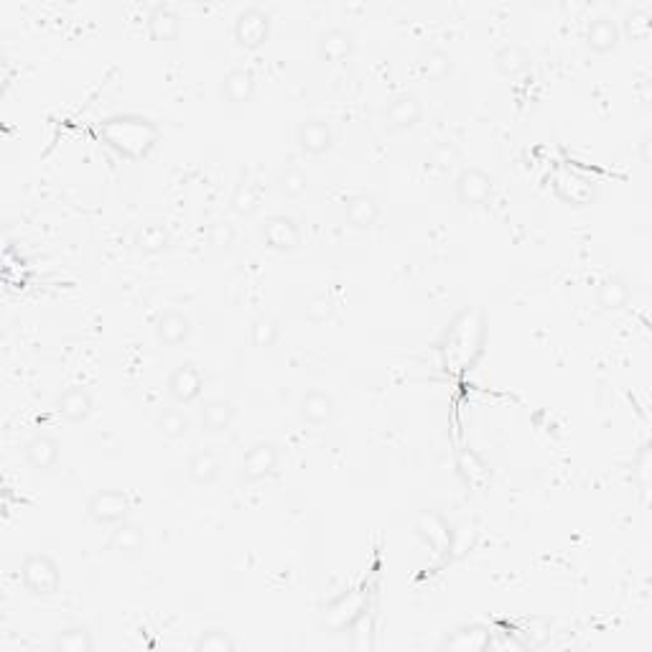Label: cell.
<instances>
[{"instance_id":"1","label":"cell","mask_w":652,"mask_h":652,"mask_svg":"<svg viewBox=\"0 0 652 652\" xmlns=\"http://www.w3.org/2000/svg\"><path fill=\"white\" fill-rule=\"evenodd\" d=\"M105 138L112 148H117L126 156H143L151 145L159 141V127L145 117L126 115V117H112L108 126L102 127Z\"/></svg>"},{"instance_id":"2","label":"cell","mask_w":652,"mask_h":652,"mask_svg":"<svg viewBox=\"0 0 652 652\" xmlns=\"http://www.w3.org/2000/svg\"><path fill=\"white\" fill-rule=\"evenodd\" d=\"M21 581L29 594L33 596H51L59 591L62 584V573L57 561L47 553H31V556L23 558L21 563Z\"/></svg>"},{"instance_id":"3","label":"cell","mask_w":652,"mask_h":652,"mask_svg":"<svg viewBox=\"0 0 652 652\" xmlns=\"http://www.w3.org/2000/svg\"><path fill=\"white\" fill-rule=\"evenodd\" d=\"M271 36V16L257 8L250 5L245 11H239L235 18V41L242 48H260Z\"/></svg>"},{"instance_id":"4","label":"cell","mask_w":652,"mask_h":652,"mask_svg":"<svg viewBox=\"0 0 652 652\" xmlns=\"http://www.w3.org/2000/svg\"><path fill=\"white\" fill-rule=\"evenodd\" d=\"M127 509H130L127 494L115 492V490H100L87 502L90 517L95 523H100V526H117V523H123L127 517Z\"/></svg>"},{"instance_id":"5","label":"cell","mask_w":652,"mask_h":652,"mask_svg":"<svg viewBox=\"0 0 652 652\" xmlns=\"http://www.w3.org/2000/svg\"><path fill=\"white\" fill-rule=\"evenodd\" d=\"M263 239L275 253H293L301 248V227L293 217L286 214H273L263 224Z\"/></svg>"},{"instance_id":"6","label":"cell","mask_w":652,"mask_h":652,"mask_svg":"<svg viewBox=\"0 0 652 652\" xmlns=\"http://www.w3.org/2000/svg\"><path fill=\"white\" fill-rule=\"evenodd\" d=\"M456 196L464 207H484L492 199V178L477 166L456 176Z\"/></svg>"},{"instance_id":"7","label":"cell","mask_w":652,"mask_h":652,"mask_svg":"<svg viewBox=\"0 0 652 652\" xmlns=\"http://www.w3.org/2000/svg\"><path fill=\"white\" fill-rule=\"evenodd\" d=\"M278 459H281L278 446L271 444V441H257V444L248 448L239 474H242L245 482H260V479L273 474V469L278 466Z\"/></svg>"},{"instance_id":"8","label":"cell","mask_w":652,"mask_h":652,"mask_svg":"<svg viewBox=\"0 0 652 652\" xmlns=\"http://www.w3.org/2000/svg\"><path fill=\"white\" fill-rule=\"evenodd\" d=\"M296 143H299V148L306 156H324L335 143V133H332V127H329L326 120L309 117L296 130Z\"/></svg>"},{"instance_id":"9","label":"cell","mask_w":652,"mask_h":652,"mask_svg":"<svg viewBox=\"0 0 652 652\" xmlns=\"http://www.w3.org/2000/svg\"><path fill=\"white\" fill-rule=\"evenodd\" d=\"M202 390H204V378H202V372L194 365L176 367L174 372H171V378H169V393L181 405L194 403V400L202 396Z\"/></svg>"},{"instance_id":"10","label":"cell","mask_w":652,"mask_h":652,"mask_svg":"<svg viewBox=\"0 0 652 652\" xmlns=\"http://www.w3.org/2000/svg\"><path fill=\"white\" fill-rule=\"evenodd\" d=\"M490 645H492V632L482 624H469L446 637L441 648L456 652H484L490 650Z\"/></svg>"},{"instance_id":"11","label":"cell","mask_w":652,"mask_h":652,"mask_svg":"<svg viewBox=\"0 0 652 652\" xmlns=\"http://www.w3.org/2000/svg\"><path fill=\"white\" fill-rule=\"evenodd\" d=\"M344 217L357 230L375 227L378 220H380V204L369 194H352V196L344 199Z\"/></svg>"},{"instance_id":"12","label":"cell","mask_w":652,"mask_h":652,"mask_svg":"<svg viewBox=\"0 0 652 652\" xmlns=\"http://www.w3.org/2000/svg\"><path fill=\"white\" fill-rule=\"evenodd\" d=\"M92 396L80 387V385H74V387H66L62 396L57 398V411L62 415L64 421H69V423H82V421H87L90 413H92Z\"/></svg>"},{"instance_id":"13","label":"cell","mask_w":652,"mask_h":652,"mask_svg":"<svg viewBox=\"0 0 652 652\" xmlns=\"http://www.w3.org/2000/svg\"><path fill=\"white\" fill-rule=\"evenodd\" d=\"M620 26L609 16H596L587 29V47L594 54H609L620 47Z\"/></svg>"},{"instance_id":"14","label":"cell","mask_w":652,"mask_h":652,"mask_svg":"<svg viewBox=\"0 0 652 652\" xmlns=\"http://www.w3.org/2000/svg\"><path fill=\"white\" fill-rule=\"evenodd\" d=\"M191 335V321L181 311H166L156 321V339L163 347H178Z\"/></svg>"},{"instance_id":"15","label":"cell","mask_w":652,"mask_h":652,"mask_svg":"<svg viewBox=\"0 0 652 652\" xmlns=\"http://www.w3.org/2000/svg\"><path fill=\"white\" fill-rule=\"evenodd\" d=\"M301 418L309 426H324L329 423L336 413V403L329 393L324 390H309L301 398Z\"/></svg>"},{"instance_id":"16","label":"cell","mask_w":652,"mask_h":652,"mask_svg":"<svg viewBox=\"0 0 652 652\" xmlns=\"http://www.w3.org/2000/svg\"><path fill=\"white\" fill-rule=\"evenodd\" d=\"M352 33L344 31V29H329V31L321 33L318 39V59L324 64H339L344 62L347 57L352 54Z\"/></svg>"},{"instance_id":"17","label":"cell","mask_w":652,"mask_h":652,"mask_svg":"<svg viewBox=\"0 0 652 652\" xmlns=\"http://www.w3.org/2000/svg\"><path fill=\"white\" fill-rule=\"evenodd\" d=\"M148 33L153 41H163V44H171L181 36V18L176 13L174 8L169 5H156L148 16Z\"/></svg>"},{"instance_id":"18","label":"cell","mask_w":652,"mask_h":652,"mask_svg":"<svg viewBox=\"0 0 652 652\" xmlns=\"http://www.w3.org/2000/svg\"><path fill=\"white\" fill-rule=\"evenodd\" d=\"M187 472H189V479L194 484L199 487H209L220 479V472H222V462L214 451L209 448H202L196 454H191L189 464H187Z\"/></svg>"},{"instance_id":"19","label":"cell","mask_w":652,"mask_h":652,"mask_svg":"<svg viewBox=\"0 0 652 652\" xmlns=\"http://www.w3.org/2000/svg\"><path fill=\"white\" fill-rule=\"evenodd\" d=\"M26 462L31 464L36 472H48L59 462V444L57 439H51L47 433L33 436L26 444Z\"/></svg>"},{"instance_id":"20","label":"cell","mask_w":652,"mask_h":652,"mask_svg":"<svg viewBox=\"0 0 652 652\" xmlns=\"http://www.w3.org/2000/svg\"><path fill=\"white\" fill-rule=\"evenodd\" d=\"M421 117H423V105L413 95L398 97L387 108V126L393 130H411L421 123Z\"/></svg>"},{"instance_id":"21","label":"cell","mask_w":652,"mask_h":652,"mask_svg":"<svg viewBox=\"0 0 652 652\" xmlns=\"http://www.w3.org/2000/svg\"><path fill=\"white\" fill-rule=\"evenodd\" d=\"M145 548V535L143 530L133 523H117V527L112 530L110 538V551H115L117 556L123 558H135L143 553Z\"/></svg>"},{"instance_id":"22","label":"cell","mask_w":652,"mask_h":652,"mask_svg":"<svg viewBox=\"0 0 652 652\" xmlns=\"http://www.w3.org/2000/svg\"><path fill=\"white\" fill-rule=\"evenodd\" d=\"M222 95L227 102L245 105L255 95V74L250 69H230L222 80Z\"/></svg>"},{"instance_id":"23","label":"cell","mask_w":652,"mask_h":652,"mask_svg":"<svg viewBox=\"0 0 652 652\" xmlns=\"http://www.w3.org/2000/svg\"><path fill=\"white\" fill-rule=\"evenodd\" d=\"M199 421H202V429L207 430V433H222V430L230 429L232 421H235V405L224 398L207 400V403L202 405Z\"/></svg>"},{"instance_id":"24","label":"cell","mask_w":652,"mask_h":652,"mask_svg":"<svg viewBox=\"0 0 652 652\" xmlns=\"http://www.w3.org/2000/svg\"><path fill=\"white\" fill-rule=\"evenodd\" d=\"M133 245H135V250H138V253L161 255L171 248V235H169V230L159 222L141 224V227L135 230Z\"/></svg>"},{"instance_id":"25","label":"cell","mask_w":652,"mask_h":652,"mask_svg":"<svg viewBox=\"0 0 652 652\" xmlns=\"http://www.w3.org/2000/svg\"><path fill=\"white\" fill-rule=\"evenodd\" d=\"M596 303L602 311H622L630 303V286L622 275H609L596 288Z\"/></svg>"},{"instance_id":"26","label":"cell","mask_w":652,"mask_h":652,"mask_svg":"<svg viewBox=\"0 0 652 652\" xmlns=\"http://www.w3.org/2000/svg\"><path fill=\"white\" fill-rule=\"evenodd\" d=\"M494 66H497V72L502 77L512 80V77H520V74H526L530 69V57H527V51L523 47L509 44V47H502L494 54Z\"/></svg>"},{"instance_id":"27","label":"cell","mask_w":652,"mask_h":652,"mask_svg":"<svg viewBox=\"0 0 652 652\" xmlns=\"http://www.w3.org/2000/svg\"><path fill=\"white\" fill-rule=\"evenodd\" d=\"M418 533L429 541L433 551H446L451 545V530L446 526V520L436 512H423L418 517Z\"/></svg>"},{"instance_id":"28","label":"cell","mask_w":652,"mask_h":652,"mask_svg":"<svg viewBox=\"0 0 652 652\" xmlns=\"http://www.w3.org/2000/svg\"><path fill=\"white\" fill-rule=\"evenodd\" d=\"M54 650L59 652H92L95 639L87 627H66L54 639Z\"/></svg>"},{"instance_id":"29","label":"cell","mask_w":652,"mask_h":652,"mask_svg":"<svg viewBox=\"0 0 652 652\" xmlns=\"http://www.w3.org/2000/svg\"><path fill=\"white\" fill-rule=\"evenodd\" d=\"M451 69H454V62L444 48H429L421 59V72L430 82H444L451 74Z\"/></svg>"},{"instance_id":"30","label":"cell","mask_w":652,"mask_h":652,"mask_svg":"<svg viewBox=\"0 0 652 652\" xmlns=\"http://www.w3.org/2000/svg\"><path fill=\"white\" fill-rule=\"evenodd\" d=\"M250 336H253L255 347H260V350H271V347L278 344V339H281V324H278L273 317H257L253 321Z\"/></svg>"},{"instance_id":"31","label":"cell","mask_w":652,"mask_h":652,"mask_svg":"<svg viewBox=\"0 0 652 652\" xmlns=\"http://www.w3.org/2000/svg\"><path fill=\"white\" fill-rule=\"evenodd\" d=\"M159 429L166 439H174L176 441V439L187 436V430L191 429L189 415L184 413V411L169 408V411H163V413L159 415Z\"/></svg>"},{"instance_id":"32","label":"cell","mask_w":652,"mask_h":652,"mask_svg":"<svg viewBox=\"0 0 652 652\" xmlns=\"http://www.w3.org/2000/svg\"><path fill=\"white\" fill-rule=\"evenodd\" d=\"M238 648L235 639L222 632V630H207L202 635L196 637L194 642V650L196 652H232Z\"/></svg>"},{"instance_id":"33","label":"cell","mask_w":652,"mask_h":652,"mask_svg":"<svg viewBox=\"0 0 652 652\" xmlns=\"http://www.w3.org/2000/svg\"><path fill=\"white\" fill-rule=\"evenodd\" d=\"M278 191H281V196H286V199H299L306 194V174H303L301 169H283L281 174H278Z\"/></svg>"},{"instance_id":"34","label":"cell","mask_w":652,"mask_h":652,"mask_svg":"<svg viewBox=\"0 0 652 652\" xmlns=\"http://www.w3.org/2000/svg\"><path fill=\"white\" fill-rule=\"evenodd\" d=\"M335 299L332 296H326V293H317V296H311L306 306H303V314L306 318L311 321V324H324V321H329V318L335 317Z\"/></svg>"},{"instance_id":"35","label":"cell","mask_w":652,"mask_h":652,"mask_svg":"<svg viewBox=\"0 0 652 652\" xmlns=\"http://www.w3.org/2000/svg\"><path fill=\"white\" fill-rule=\"evenodd\" d=\"M459 161V151L454 143H436L429 153V166L436 171H448Z\"/></svg>"},{"instance_id":"36","label":"cell","mask_w":652,"mask_h":652,"mask_svg":"<svg viewBox=\"0 0 652 652\" xmlns=\"http://www.w3.org/2000/svg\"><path fill=\"white\" fill-rule=\"evenodd\" d=\"M257 204H260V191H257L255 184H242L238 194H235V199H232V207L242 217H250L257 209Z\"/></svg>"},{"instance_id":"37","label":"cell","mask_w":652,"mask_h":652,"mask_svg":"<svg viewBox=\"0 0 652 652\" xmlns=\"http://www.w3.org/2000/svg\"><path fill=\"white\" fill-rule=\"evenodd\" d=\"M238 239V232L230 222H214L209 227V242L220 250H230Z\"/></svg>"},{"instance_id":"38","label":"cell","mask_w":652,"mask_h":652,"mask_svg":"<svg viewBox=\"0 0 652 652\" xmlns=\"http://www.w3.org/2000/svg\"><path fill=\"white\" fill-rule=\"evenodd\" d=\"M635 477L637 482H639V487H642V492H645L648 484H650V451H648V448H642V454H639V459H637Z\"/></svg>"}]
</instances>
